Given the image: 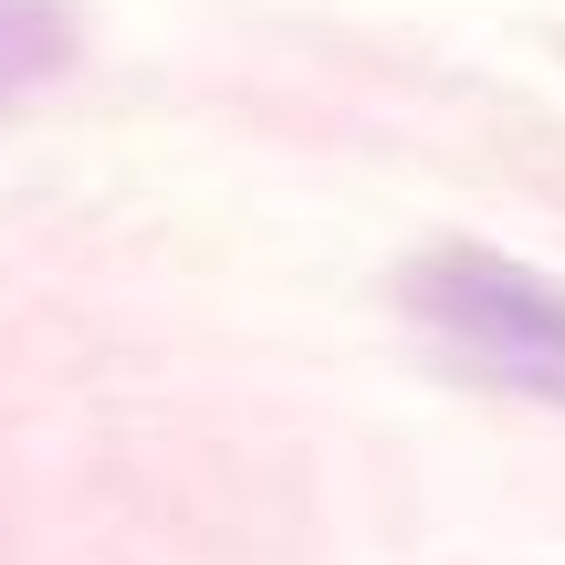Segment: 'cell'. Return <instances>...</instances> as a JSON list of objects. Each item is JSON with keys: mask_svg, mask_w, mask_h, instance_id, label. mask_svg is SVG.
<instances>
[{"mask_svg": "<svg viewBox=\"0 0 565 565\" xmlns=\"http://www.w3.org/2000/svg\"><path fill=\"white\" fill-rule=\"evenodd\" d=\"M398 294L482 377L524 387V398H565V282L555 273L513 263V252H482V242H440V252L408 263Z\"/></svg>", "mask_w": 565, "mask_h": 565, "instance_id": "obj_1", "label": "cell"}, {"mask_svg": "<svg viewBox=\"0 0 565 565\" xmlns=\"http://www.w3.org/2000/svg\"><path fill=\"white\" fill-rule=\"evenodd\" d=\"M74 53H84V32H74L63 0H0V105L42 95Z\"/></svg>", "mask_w": 565, "mask_h": 565, "instance_id": "obj_2", "label": "cell"}]
</instances>
